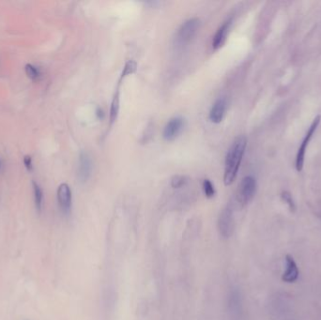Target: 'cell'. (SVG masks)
<instances>
[{
    "label": "cell",
    "instance_id": "obj_1",
    "mask_svg": "<svg viewBox=\"0 0 321 320\" xmlns=\"http://www.w3.org/2000/svg\"><path fill=\"white\" fill-rule=\"evenodd\" d=\"M247 141L244 136H239L232 143L226 157L225 163V174L224 182L226 186L230 185L236 179L237 175L242 163V157L244 155Z\"/></svg>",
    "mask_w": 321,
    "mask_h": 320
},
{
    "label": "cell",
    "instance_id": "obj_19",
    "mask_svg": "<svg viewBox=\"0 0 321 320\" xmlns=\"http://www.w3.org/2000/svg\"><path fill=\"white\" fill-rule=\"evenodd\" d=\"M23 163L25 164V167L27 168L28 171H32L33 170V163H32V159L29 155H26L23 160Z\"/></svg>",
    "mask_w": 321,
    "mask_h": 320
},
{
    "label": "cell",
    "instance_id": "obj_16",
    "mask_svg": "<svg viewBox=\"0 0 321 320\" xmlns=\"http://www.w3.org/2000/svg\"><path fill=\"white\" fill-rule=\"evenodd\" d=\"M188 181V179L186 178L185 176H181V175H177L174 176L171 180V186L175 188V189H179L181 188L183 186L185 185Z\"/></svg>",
    "mask_w": 321,
    "mask_h": 320
},
{
    "label": "cell",
    "instance_id": "obj_21",
    "mask_svg": "<svg viewBox=\"0 0 321 320\" xmlns=\"http://www.w3.org/2000/svg\"><path fill=\"white\" fill-rule=\"evenodd\" d=\"M0 164H1V163H0Z\"/></svg>",
    "mask_w": 321,
    "mask_h": 320
},
{
    "label": "cell",
    "instance_id": "obj_18",
    "mask_svg": "<svg viewBox=\"0 0 321 320\" xmlns=\"http://www.w3.org/2000/svg\"><path fill=\"white\" fill-rule=\"evenodd\" d=\"M282 199L285 203H287V206L290 208L291 211H295L296 209V206H295V203L293 200L292 196L288 193V191H283L281 195Z\"/></svg>",
    "mask_w": 321,
    "mask_h": 320
},
{
    "label": "cell",
    "instance_id": "obj_2",
    "mask_svg": "<svg viewBox=\"0 0 321 320\" xmlns=\"http://www.w3.org/2000/svg\"><path fill=\"white\" fill-rule=\"evenodd\" d=\"M199 25H200V21L197 17L188 19L187 21L183 23L177 32V36H176L177 44L180 45L189 44L196 36L197 30L199 28Z\"/></svg>",
    "mask_w": 321,
    "mask_h": 320
},
{
    "label": "cell",
    "instance_id": "obj_12",
    "mask_svg": "<svg viewBox=\"0 0 321 320\" xmlns=\"http://www.w3.org/2000/svg\"><path fill=\"white\" fill-rule=\"evenodd\" d=\"M118 113H119V91L117 90L116 93L114 94V97H113L112 101H111L110 115H109L110 126H112L113 124L116 122V120L118 118Z\"/></svg>",
    "mask_w": 321,
    "mask_h": 320
},
{
    "label": "cell",
    "instance_id": "obj_6",
    "mask_svg": "<svg viewBox=\"0 0 321 320\" xmlns=\"http://www.w3.org/2000/svg\"><path fill=\"white\" fill-rule=\"evenodd\" d=\"M72 190L67 183H62L57 188V202L65 215H69L72 210Z\"/></svg>",
    "mask_w": 321,
    "mask_h": 320
},
{
    "label": "cell",
    "instance_id": "obj_8",
    "mask_svg": "<svg viewBox=\"0 0 321 320\" xmlns=\"http://www.w3.org/2000/svg\"><path fill=\"white\" fill-rule=\"evenodd\" d=\"M91 170L92 163L89 154L87 152H81L79 156L78 173H77L79 181L82 183L87 182L91 174Z\"/></svg>",
    "mask_w": 321,
    "mask_h": 320
},
{
    "label": "cell",
    "instance_id": "obj_20",
    "mask_svg": "<svg viewBox=\"0 0 321 320\" xmlns=\"http://www.w3.org/2000/svg\"><path fill=\"white\" fill-rule=\"evenodd\" d=\"M96 114H97V116H98V118H103V116H104V113H103V111H102V109H101V108H100V107H99V108L97 109V111H96Z\"/></svg>",
    "mask_w": 321,
    "mask_h": 320
},
{
    "label": "cell",
    "instance_id": "obj_10",
    "mask_svg": "<svg viewBox=\"0 0 321 320\" xmlns=\"http://www.w3.org/2000/svg\"><path fill=\"white\" fill-rule=\"evenodd\" d=\"M226 100L225 98H219L216 100L209 111V119L213 123H220L225 117L226 111Z\"/></svg>",
    "mask_w": 321,
    "mask_h": 320
},
{
    "label": "cell",
    "instance_id": "obj_15",
    "mask_svg": "<svg viewBox=\"0 0 321 320\" xmlns=\"http://www.w3.org/2000/svg\"><path fill=\"white\" fill-rule=\"evenodd\" d=\"M136 70H137V63L135 60H128L124 66L123 71L120 75V80L125 78L128 75L135 73Z\"/></svg>",
    "mask_w": 321,
    "mask_h": 320
},
{
    "label": "cell",
    "instance_id": "obj_9",
    "mask_svg": "<svg viewBox=\"0 0 321 320\" xmlns=\"http://www.w3.org/2000/svg\"><path fill=\"white\" fill-rule=\"evenodd\" d=\"M232 18L226 20L221 27H220L216 33L214 35L213 39H212V47L215 50L221 48L223 45H225L226 39H227V35L229 32L231 25H232Z\"/></svg>",
    "mask_w": 321,
    "mask_h": 320
},
{
    "label": "cell",
    "instance_id": "obj_17",
    "mask_svg": "<svg viewBox=\"0 0 321 320\" xmlns=\"http://www.w3.org/2000/svg\"><path fill=\"white\" fill-rule=\"evenodd\" d=\"M203 191L206 197L211 198L215 196V188L211 181L209 180H204L203 181Z\"/></svg>",
    "mask_w": 321,
    "mask_h": 320
},
{
    "label": "cell",
    "instance_id": "obj_14",
    "mask_svg": "<svg viewBox=\"0 0 321 320\" xmlns=\"http://www.w3.org/2000/svg\"><path fill=\"white\" fill-rule=\"evenodd\" d=\"M25 71L28 77L32 80H39L41 75L40 70L33 64H27L25 67Z\"/></svg>",
    "mask_w": 321,
    "mask_h": 320
},
{
    "label": "cell",
    "instance_id": "obj_4",
    "mask_svg": "<svg viewBox=\"0 0 321 320\" xmlns=\"http://www.w3.org/2000/svg\"><path fill=\"white\" fill-rule=\"evenodd\" d=\"M321 117L317 116L316 118L313 120V122L311 124L309 129L307 131L304 140L302 142L301 146L298 147V153H297V157H296V169L298 172H301L304 168V158H305V152L307 150V146L309 145L310 140L313 137V135L315 133V131L317 129L318 125L320 123Z\"/></svg>",
    "mask_w": 321,
    "mask_h": 320
},
{
    "label": "cell",
    "instance_id": "obj_3",
    "mask_svg": "<svg viewBox=\"0 0 321 320\" xmlns=\"http://www.w3.org/2000/svg\"><path fill=\"white\" fill-rule=\"evenodd\" d=\"M256 191V180L252 176H247L242 179L238 190L237 198L238 201L242 205L245 206L250 202L255 195Z\"/></svg>",
    "mask_w": 321,
    "mask_h": 320
},
{
    "label": "cell",
    "instance_id": "obj_5",
    "mask_svg": "<svg viewBox=\"0 0 321 320\" xmlns=\"http://www.w3.org/2000/svg\"><path fill=\"white\" fill-rule=\"evenodd\" d=\"M235 227L234 223V216L230 208H226L220 214L218 219V229L220 235L225 239L230 238L233 234Z\"/></svg>",
    "mask_w": 321,
    "mask_h": 320
},
{
    "label": "cell",
    "instance_id": "obj_7",
    "mask_svg": "<svg viewBox=\"0 0 321 320\" xmlns=\"http://www.w3.org/2000/svg\"><path fill=\"white\" fill-rule=\"evenodd\" d=\"M184 119L181 117H174L170 118L168 122L163 128V136L165 140L172 141L180 135L183 129Z\"/></svg>",
    "mask_w": 321,
    "mask_h": 320
},
{
    "label": "cell",
    "instance_id": "obj_11",
    "mask_svg": "<svg viewBox=\"0 0 321 320\" xmlns=\"http://www.w3.org/2000/svg\"><path fill=\"white\" fill-rule=\"evenodd\" d=\"M286 271L284 272L283 280L287 283H293L298 279V270L296 262L292 257L287 254L286 257Z\"/></svg>",
    "mask_w": 321,
    "mask_h": 320
},
{
    "label": "cell",
    "instance_id": "obj_13",
    "mask_svg": "<svg viewBox=\"0 0 321 320\" xmlns=\"http://www.w3.org/2000/svg\"><path fill=\"white\" fill-rule=\"evenodd\" d=\"M32 186H33L35 208H36V210L38 211V214H40L41 209H42V204H44V193H42L41 188L39 187V184L37 182L33 181Z\"/></svg>",
    "mask_w": 321,
    "mask_h": 320
}]
</instances>
